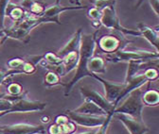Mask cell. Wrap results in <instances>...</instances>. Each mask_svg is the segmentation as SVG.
Instances as JSON below:
<instances>
[{
    "mask_svg": "<svg viewBox=\"0 0 159 134\" xmlns=\"http://www.w3.org/2000/svg\"><path fill=\"white\" fill-rule=\"evenodd\" d=\"M7 90L10 97H18L23 92V86L17 82H12L9 84Z\"/></svg>",
    "mask_w": 159,
    "mask_h": 134,
    "instance_id": "7402d4cb",
    "label": "cell"
},
{
    "mask_svg": "<svg viewBox=\"0 0 159 134\" xmlns=\"http://www.w3.org/2000/svg\"><path fill=\"white\" fill-rule=\"evenodd\" d=\"M13 98H4V97H0V117H2L6 115L7 112L10 110V109L12 106L13 100L17 97H12Z\"/></svg>",
    "mask_w": 159,
    "mask_h": 134,
    "instance_id": "ffe728a7",
    "label": "cell"
},
{
    "mask_svg": "<svg viewBox=\"0 0 159 134\" xmlns=\"http://www.w3.org/2000/svg\"><path fill=\"white\" fill-rule=\"evenodd\" d=\"M68 121H69V118L67 117V115H66V114H62V115H58V116L55 118V124L60 125V126L66 124Z\"/></svg>",
    "mask_w": 159,
    "mask_h": 134,
    "instance_id": "d6a6232c",
    "label": "cell"
},
{
    "mask_svg": "<svg viewBox=\"0 0 159 134\" xmlns=\"http://www.w3.org/2000/svg\"><path fill=\"white\" fill-rule=\"evenodd\" d=\"M47 132L48 134H62V128H61V126L60 125H57V124H52L50 125L48 129H47Z\"/></svg>",
    "mask_w": 159,
    "mask_h": 134,
    "instance_id": "1f68e13d",
    "label": "cell"
},
{
    "mask_svg": "<svg viewBox=\"0 0 159 134\" xmlns=\"http://www.w3.org/2000/svg\"><path fill=\"white\" fill-rule=\"evenodd\" d=\"M62 128V134H73L76 131V124H74L72 121H68L66 124L61 126Z\"/></svg>",
    "mask_w": 159,
    "mask_h": 134,
    "instance_id": "f546056e",
    "label": "cell"
},
{
    "mask_svg": "<svg viewBox=\"0 0 159 134\" xmlns=\"http://www.w3.org/2000/svg\"><path fill=\"white\" fill-rule=\"evenodd\" d=\"M46 131L45 126L30 123L0 126V134H45Z\"/></svg>",
    "mask_w": 159,
    "mask_h": 134,
    "instance_id": "8992f818",
    "label": "cell"
},
{
    "mask_svg": "<svg viewBox=\"0 0 159 134\" xmlns=\"http://www.w3.org/2000/svg\"><path fill=\"white\" fill-rule=\"evenodd\" d=\"M74 112L80 114H86V115H93V116H106L107 113L98 106H97L92 101L84 99L82 105H80L77 109L73 110Z\"/></svg>",
    "mask_w": 159,
    "mask_h": 134,
    "instance_id": "4fadbf2b",
    "label": "cell"
},
{
    "mask_svg": "<svg viewBox=\"0 0 159 134\" xmlns=\"http://www.w3.org/2000/svg\"><path fill=\"white\" fill-rule=\"evenodd\" d=\"M26 60L24 59H20V58H14V59H11L10 60L8 63H7V65L11 68V69H21V67L23 66L24 63H25Z\"/></svg>",
    "mask_w": 159,
    "mask_h": 134,
    "instance_id": "83f0119b",
    "label": "cell"
},
{
    "mask_svg": "<svg viewBox=\"0 0 159 134\" xmlns=\"http://www.w3.org/2000/svg\"><path fill=\"white\" fill-rule=\"evenodd\" d=\"M82 34H83V29L82 28H79L73 34V36L71 37V39L65 45V46L62 49H60L58 51V53L56 55L62 59V58H64L66 55H67L68 53H71V52H74V51L79 52L80 44H81Z\"/></svg>",
    "mask_w": 159,
    "mask_h": 134,
    "instance_id": "7c38bea8",
    "label": "cell"
},
{
    "mask_svg": "<svg viewBox=\"0 0 159 134\" xmlns=\"http://www.w3.org/2000/svg\"><path fill=\"white\" fill-rule=\"evenodd\" d=\"M16 74H23L21 69H11L8 72H0V85L2 84V82L8 79L11 75H16Z\"/></svg>",
    "mask_w": 159,
    "mask_h": 134,
    "instance_id": "4dcf8cb0",
    "label": "cell"
},
{
    "mask_svg": "<svg viewBox=\"0 0 159 134\" xmlns=\"http://www.w3.org/2000/svg\"><path fill=\"white\" fill-rule=\"evenodd\" d=\"M143 75L148 80V81H154L158 79V76H159L157 67H149V68L145 69Z\"/></svg>",
    "mask_w": 159,
    "mask_h": 134,
    "instance_id": "603a6c76",
    "label": "cell"
},
{
    "mask_svg": "<svg viewBox=\"0 0 159 134\" xmlns=\"http://www.w3.org/2000/svg\"><path fill=\"white\" fill-rule=\"evenodd\" d=\"M43 60L46 62L47 64L55 66L56 68L63 63V59H61L52 52H47L45 55H43Z\"/></svg>",
    "mask_w": 159,
    "mask_h": 134,
    "instance_id": "ac0fdd59",
    "label": "cell"
},
{
    "mask_svg": "<svg viewBox=\"0 0 159 134\" xmlns=\"http://www.w3.org/2000/svg\"><path fill=\"white\" fill-rule=\"evenodd\" d=\"M97 45H98L99 49L105 54H110L113 52H116L118 49H124L125 47L122 45L123 43L121 39L116 35L108 34L103 35L99 38L97 37Z\"/></svg>",
    "mask_w": 159,
    "mask_h": 134,
    "instance_id": "8fae6325",
    "label": "cell"
},
{
    "mask_svg": "<svg viewBox=\"0 0 159 134\" xmlns=\"http://www.w3.org/2000/svg\"><path fill=\"white\" fill-rule=\"evenodd\" d=\"M112 118H113V113L108 114L107 117H106L105 122L103 123V125H102L101 127L97 128L95 134H106L107 133V130H108V128H109V124H110Z\"/></svg>",
    "mask_w": 159,
    "mask_h": 134,
    "instance_id": "4316f807",
    "label": "cell"
},
{
    "mask_svg": "<svg viewBox=\"0 0 159 134\" xmlns=\"http://www.w3.org/2000/svg\"><path fill=\"white\" fill-rule=\"evenodd\" d=\"M41 120H42L43 123H48L49 122V117L48 116H44V117L41 118Z\"/></svg>",
    "mask_w": 159,
    "mask_h": 134,
    "instance_id": "8d00e7d4",
    "label": "cell"
},
{
    "mask_svg": "<svg viewBox=\"0 0 159 134\" xmlns=\"http://www.w3.org/2000/svg\"><path fill=\"white\" fill-rule=\"evenodd\" d=\"M97 34L98 30L91 34H82L81 37V44H80L79 49V60L76 66V72L73 78L67 82L64 83L65 86V95L70 93L72 88L76 85L82 79L84 78H92L93 74L88 69V63L90 59L94 56V52L97 46Z\"/></svg>",
    "mask_w": 159,
    "mask_h": 134,
    "instance_id": "6da1fadb",
    "label": "cell"
},
{
    "mask_svg": "<svg viewBox=\"0 0 159 134\" xmlns=\"http://www.w3.org/2000/svg\"><path fill=\"white\" fill-rule=\"evenodd\" d=\"M97 128L92 129V130H89V131H85V132H81V133H79V134H95ZM73 134H74V133H73Z\"/></svg>",
    "mask_w": 159,
    "mask_h": 134,
    "instance_id": "d590c367",
    "label": "cell"
},
{
    "mask_svg": "<svg viewBox=\"0 0 159 134\" xmlns=\"http://www.w3.org/2000/svg\"><path fill=\"white\" fill-rule=\"evenodd\" d=\"M70 2L71 3H75L77 6H81V5H80V0H70Z\"/></svg>",
    "mask_w": 159,
    "mask_h": 134,
    "instance_id": "74e56055",
    "label": "cell"
},
{
    "mask_svg": "<svg viewBox=\"0 0 159 134\" xmlns=\"http://www.w3.org/2000/svg\"><path fill=\"white\" fill-rule=\"evenodd\" d=\"M116 3V0H93L92 1L94 8L98 9L101 11H102L106 8L115 7Z\"/></svg>",
    "mask_w": 159,
    "mask_h": 134,
    "instance_id": "44dd1931",
    "label": "cell"
},
{
    "mask_svg": "<svg viewBox=\"0 0 159 134\" xmlns=\"http://www.w3.org/2000/svg\"><path fill=\"white\" fill-rule=\"evenodd\" d=\"M113 118L121 122L130 134H146L149 131V128L146 126L143 120L133 118L127 114L114 112Z\"/></svg>",
    "mask_w": 159,
    "mask_h": 134,
    "instance_id": "30bf717a",
    "label": "cell"
},
{
    "mask_svg": "<svg viewBox=\"0 0 159 134\" xmlns=\"http://www.w3.org/2000/svg\"><path fill=\"white\" fill-rule=\"evenodd\" d=\"M87 16L92 23H101V18H102V11H98L96 8H91L87 11Z\"/></svg>",
    "mask_w": 159,
    "mask_h": 134,
    "instance_id": "cb8c5ba5",
    "label": "cell"
},
{
    "mask_svg": "<svg viewBox=\"0 0 159 134\" xmlns=\"http://www.w3.org/2000/svg\"><path fill=\"white\" fill-rule=\"evenodd\" d=\"M88 69L94 75L105 74L106 73V62L102 57L93 56L88 63Z\"/></svg>",
    "mask_w": 159,
    "mask_h": 134,
    "instance_id": "9a60e30c",
    "label": "cell"
},
{
    "mask_svg": "<svg viewBox=\"0 0 159 134\" xmlns=\"http://www.w3.org/2000/svg\"><path fill=\"white\" fill-rule=\"evenodd\" d=\"M47 103L37 100H30L25 94H20L13 100L12 106L8 113L14 112H30V111H42L47 108Z\"/></svg>",
    "mask_w": 159,
    "mask_h": 134,
    "instance_id": "5b68a950",
    "label": "cell"
},
{
    "mask_svg": "<svg viewBox=\"0 0 159 134\" xmlns=\"http://www.w3.org/2000/svg\"><path fill=\"white\" fill-rule=\"evenodd\" d=\"M37 1V0H22L21 3H20V7L22 9H26L28 11H30V9L31 8V6Z\"/></svg>",
    "mask_w": 159,
    "mask_h": 134,
    "instance_id": "836d02e7",
    "label": "cell"
},
{
    "mask_svg": "<svg viewBox=\"0 0 159 134\" xmlns=\"http://www.w3.org/2000/svg\"><path fill=\"white\" fill-rule=\"evenodd\" d=\"M142 93L143 91L140 88L132 91L125 97L127 98L124 102L120 106H116L114 112L124 113L133 118L143 120L142 112L145 105L142 101Z\"/></svg>",
    "mask_w": 159,
    "mask_h": 134,
    "instance_id": "7a4b0ae2",
    "label": "cell"
},
{
    "mask_svg": "<svg viewBox=\"0 0 159 134\" xmlns=\"http://www.w3.org/2000/svg\"><path fill=\"white\" fill-rule=\"evenodd\" d=\"M46 8L44 5H42L41 3H40L38 0L37 1L31 6V8L30 9V12L33 15V16H40L44 11H45Z\"/></svg>",
    "mask_w": 159,
    "mask_h": 134,
    "instance_id": "484cf974",
    "label": "cell"
},
{
    "mask_svg": "<svg viewBox=\"0 0 159 134\" xmlns=\"http://www.w3.org/2000/svg\"><path fill=\"white\" fill-rule=\"evenodd\" d=\"M66 115L72 121L74 124L82 126L84 128H99L106 120V116H93V115H86V114H80L76 113L73 110H66Z\"/></svg>",
    "mask_w": 159,
    "mask_h": 134,
    "instance_id": "9c48e42d",
    "label": "cell"
},
{
    "mask_svg": "<svg viewBox=\"0 0 159 134\" xmlns=\"http://www.w3.org/2000/svg\"><path fill=\"white\" fill-rule=\"evenodd\" d=\"M6 15L10 16L15 22H19L26 17V12L24 9H22L20 6L9 4L6 9Z\"/></svg>",
    "mask_w": 159,
    "mask_h": 134,
    "instance_id": "e0dca14e",
    "label": "cell"
},
{
    "mask_svg": "<svg viewBox=\"0 0 159 134\" xmlns=\"http://www.w3.org/2000/svg\"><path fill=\"white\" fill-rule=\"evenodd\" d=\"M137 30L140 33V36H143L145 39L154 47L155 51L158 52V42H159V34L158 29L146 26L144 24H138Z\"/></svg>",
    "mask_w": 159,
    "mask_h": 134,
    "instance_id": "5bb4252c",
    "label": "cell"
},
{
    "mask_svg": "<svg viewBox=\"0 0 159 134\" xmlns=\"http://www.w3.org/2000/svg\"><path fill=\"white\" fill-rule=\"evenodd\" d=\"M142 101L145 106L156 107L159 104V93L157 90L151 89L143 92L142 93Z\"/></svg>",
    "mask_w": 159,
    "mask_h": 134,
    "instance_id": "2e32d148",
    "label": "cell"
},
{
    "mask_svg": "<svg viewBox=\"0 0 159 134\" xmlns=\"http://www.w3.org/2000/svg\"><path fill=\"white\" fill-rule=\"evenodd\" d=\"M101 24L102 26L105 27L109 29H116L123 34H128L132 36H140V33L137 29H131L126 28L121 26L119 19L116 15V7H109L104 9L102 11V18H101Z\"/></svg>",
    "mask_w": 159,
    "mask_h": 134,
    "instance_id": "277c9868",
    "label": "cell"
},
{
    "mask_svg": "<svg viewBox=\"0 0 159 134\" xmlns=\"http://www.w3.org/2000/svg\"><path fill=\"white\" fill-rule=\"evenodd\" d=\"M80 92H81V94L84 99L92 101L97 106L102 108L107 113V115L110 113H114V110L116 109L114 104L107 101V99L103 95H102L95 89L91 88L90 86H81L80 87Z\"/></svg>",
    "mask_w": 159,
    "mask_h": 134,
    "instance_id": "52a82bcc",
    "label": "cell"
},
{
    "mask_svg": "<svg viewBox=\"0 0 159 134\" xmlns=\"http://www.w3.org/2000/svg\"><path fill=\"white\" fill-rule=\"evenodd\" d=\"M159 53L154 51L148 50H124L118 49L116 52L106 54L105 55V62L110 63H129L131 61H152L158 60Z\"/></svg>",
    "mask_w": 159,
    "mask_h": 134,
    "instance_id": "3957f363",
    "label": "cell"
},
{
    "mask_svg": "<svg viewBox=\"0 0 159 134\" xmlns=\"http://www.w3.org/2000/svg\"><path fill=\"white\" fill-rule=\"evenodd\" d=\"M21 70H22L23 74L31 75L36 71V67H35V64L33 63H31L30 61L28 60V61H25L23 66L21 67Z\"/></svg>",
    "mask_w": 159,
    "mask_h": 134,
    "instance_id": "f1b7e54d",
    "label": "cell"
},
{
    "mask_svg": "<svg viewBox=\"0 0 159 134\" xmlns=\"http://www.w3.org/2000/svg\"><path fill=\"white\" fill-rule=\"evenodd\" d=\"M10 4V0H0V28L4 27V18L6 15V9Z\"/></svg>",
    "mask_w": 159,
    "mask_h": 134,
    "instance_id": "d4e9b609",
    "label": "cell"
},
{
    "mask_svg": "<svg viewBox=\"0 0 159 134\" xmlns=\"http://www.w3.org/2000/svg\"><path fill=\"white\" fill-rule=\"evenodd\" d=\"M44 82L47 86H55L61 84V76L54 71H48L45 76Z\"/></svg>",
    "mask_w": 159,
    "mask_h": 134,
    "instance_id": "d6986e66",
    "label": "cell"
},
{
    "mask_svg": "<svg viewBox=\"0 0 159 134\" xmlns=\"http://www.w3.org/2000/svg\"><path fill=\"white\" fill-rule=\"evenodd\" d=\"M149 2H150V5H151L152 11H154V13L158 17L159 16V11H158V9H159V0H149Z\"/></svg>",
    "mask_w": 159,
    "mask_h": 134,
    "instance_id": "e575fe53",
    "label": "cell"
},
{
    "mask_svg": "<svg viewBox=\"0 0 159 134\" xmlns=\"http://www.w3.org/2000/svg\"><path fill=\"white\" fill-rule=\"evenodd\" d=\"M92 78L96 79L98 81H99L103 85L104 92H105L104 97L107 99V101H109L110 103H113L114 106L116 108V106L118 105V98L125 88V83L124 82L123 83L112 82V81H109L107 80L101 78V76H98V75H94V74L92 76Z\"/></svg>",
    "mask_w": 159,
    "mask_h": 134,
    "instance_id": "ba28073f",
    "label": "cell"
}]
</instances>
